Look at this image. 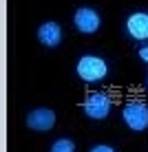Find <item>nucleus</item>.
Segmentation results:
<instances>
[{"mask_svg": "<svg viewBox=\"0 0 148 152\" xmlns=\"http://www.w3.org/2000/svg\"><path fill=\"white\" fill-rule=\"evenodd\" d=\"M75 73H77V77H80L82 82L95 84V82H99V80L106 77L108 64H106V60H102L99 55H84V57L77 60Z\"/></svg>", "mask_w": 148, "mask_h": 152, "instance_id": "1", "label": "nucleus"}, {"mask_svg": "<svg viewBox=\"0 0 148 152\" xmlns=\"http://www.w3.org/2000/svg\"><path fill=\"white\" fill-rule=\"evenodd\" d=\"M121 119L135 132H144L148 128V104L141 99H130L121 108Z\"/></svg>", "mask_w": 148, "mask_h": 152, "instance_id": "2", "label": "nucleus"}, {"mask_svg": "<svg viewBox=\"0 0 148 152\" xmlns=\"http://www.w3.org/2000/svg\"><path fill=\"white\" fill-rule=\"evenodd\" d=\"M110 108H113V99H110L108 93L104 91H97V93H91L82 104V110L88 119H95V121H102V119L108 117Z\"/></svg>", "mask_w": 148, "mask_h": 152, "instance_id": "3", "label": "nucleus"}, {"mask_svg": "<svg viewBox=\"0 0 148 152\" xmlns=\"http://www.w3.org/2000/svg\"><path fill=\"white\" fill-rule=\"evenodd\" d=\"M73 24H75V29L80 31V33L93 35V33L99 31V27H102V18H99V13L95 11V9L80 7L75 13H73Z\"/></svg>", "mask_w": 148, "mask_h": 152, "instance_id": "4", "label": "nucleus"}, {"mask_svg": "<svg viewBox=\"0 0 148 152\" xmlns=\"http://www.w3.org/2000/svg\"><path fill=\"white\" fill-rule=\"evenodd\" d=\"M27 126L38 132H49L55 126V113L49 108H35L27 115Z\"/></svg>", "mask_w": 148, "mask_h": 152, "instance_id": "5", "label": "nucleus"}, {"mask_svg": "<svg viewBox=\"0 0 148 152\" xmlns=\"http://www.w3.org/2000/svg\"><path fill=\"white\" fill-rule=\"evenodd\" d=\"M126 33L133 40H148V13L135 11L126 18Z\"/></svg>", "mask_w": 148, "mask_h": 152, "instance_id": "6", "label": "nucleus"}, {"mask_svg": "<svg viewBox=\"0 0 148 152\" xmlns=\"http://www.w3.org/2000/svg\"><path fill=\"white\" fill-rule=\"evenodd\" d=\"M38 40L46 49H53L62 42V27L57 22H44L38 27Z\"/></svg>", "mask_w": 148, "mask_h": 152, "instance_id": "7", "label": "nucleus"}, {"mask_svg": "<svg viewBox=\"0 0 148 152\" xmlns=\"http://www.w3.org/2000/svg\"><path fill=\"white\" fill-rule=\"evenodd\" d=\"M75 150V143L71 139H57L51 143V152H73Z\"/></svg>", "mask_w": 148, "mask_h": 152, "instance_id": "8", "label": "nucleus"}, {"mask_svg": "<svg viewBox=\"0 0 148 152\" xmlns=\"http://www.w3.org/2000/svg\"><path fill=\"white\" fill-rule=\"evenodd\" d=\"M91 150L93 152H113L115 148H113V145H106V143H97V145H93Z\"/></svg>", "mask_w": 148, "mask_h": 152, "instance_id": "9", "label": "nucleus"}, {"mask_svg": "<svg viewBox=\"0 0 148 152\" xmlns=\"http://www.w3.org/2000/svg\"><path fill=\"white\" fill-rule=\"evenodd\" d=\"M139 57L144 62H148V46H141V49H139Z\"/></svg>", "mask_w": 148, "mask_h": 152, "instance_id": "10", "label": "nucleus"}, {"mask_svg": "<svg viewBox=\"0 0 148 152\" xmlns=\"http://www.w3.org/2000/svg\"><path fill=\"white\" fill-rule=\"evenodd\" d=\"M146 88H148V77H146Z\"/></svg>", "mask_w": 148, "mask_h": 152, "instance_id": "11", "label": "nucleus"}]
</instances>
